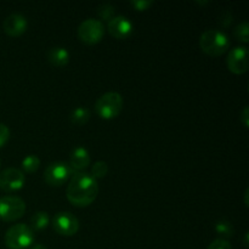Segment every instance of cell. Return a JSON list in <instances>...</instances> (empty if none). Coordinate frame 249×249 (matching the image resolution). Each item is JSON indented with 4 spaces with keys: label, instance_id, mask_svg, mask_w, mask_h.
<instances>
[{
    "label": "cell",
    "instance_id": "cell-25",
    "mask_svg": "<svg viewBox=\"0 0 249 249\" xmlns=\"http://www.w3.org/2000/svg\"><path fill=\"white\" fill-rule=\"evenodd\" d=\"M240 121H241V123L243 124V126H245V128H248V125H249V108H248V106H246L245 108H243L242 113H241V117H240Z\"/></svg>",
    "mask_w": 249,
    "mask_h": 249
},
{
    "label": "cell",
    "instance_id": "cell-16",
    "mask_svg": "<svg viewBox=\"0 0 249 249\" xmlns=\"http://www.w3.org/2000/svg\"><path fill=\"white\" fill-rule=\"evenodd\" d=\"M71 122L72 124H75V125H84L89 122L90 119V111L87 108V107H77L72 111L70 116Z\"/></svg>",
    "mask_w": 249,
    "mask_h": 249
},
{
    "label": "cell",
    "instance_id": "cell-1",
    "mask_svg": "<svg viewBox=\"0 0 249 249\" xmlns=\"http://www.w3.org/2000/svg\"><path fill=\"white\" fill-rule=\"evenodd\" d=\"M99 195V184L89 173H74L68 182L66 196L68 202L74 207H88L96 199Z\"/></svg>",
    "mask_w": 249,
    "mask_h": 249
},
{
    "label": "cell",
    "instance_id": "cell-8",
    "mask_svg": "<svg viewBox=\"0 0 249 249\" xmlns=\"http://www.w3.org/2000/svg\"><path fill=\"white\" fill-rule=\"evenodd\" d=\"M53 228L58 235L74 236L79 230V220L71 212H60L53 219Z\"/></svg>",
    "mask_w": 249,
    "mask_h": 249
},
{
    "label": "cell",
    "instance_id": "cell-3",
    "mask_svg": "<svg viewBox=\"0 0 249 249\" xmlns=\"http://www.w3.org/2000/svg\"><path fill=\"white\" fill-rule=\"evenodd\" d=\"M123 97L117 91H108L101 95L95 104L97 116L106 121L117 118L123 109Z\"/></svg>",
    "mask_w": 249,
    "mask_h": 249
},
{
    "label": "cell",
    "instance_id": "cell-5",
    "mask_svg": "<svg viewBox=\"0 0 249 249\" xmlns=\"http://www.w3.org/2000/svg\"><path fill=\"white\" fill-rule=\"evenodd\" d=\"M78 38L87 45H95L100 43L105 36V26L100 19L88 18L78 27Z\"/></svg>",
    "mask_w": 249,
    "mask_h": 249
},
{
    "label": "cell",
    "instance_id": "cell-11",
    "mask_svg": "<svg viewBox=\"0 0 249 249\" xmlns=\"http://www.w3.org/2000/svg\"><path fill=\"white\" fill-rule=\"evenodd\" d=\"M109 34L118 40L129 38L133 33V23L125 16H114L107 24Z\"/></svg>",
    "mask_w": 249,
    "mask_h": 249
},
{
    "label": "cell",
    "instance_id": "cell-2",
    "mask_svg": "<svg viewBox=\"0 0 249 249\" xmlns=\"http://www.w3.org/2000/svg\"><path fill=\"white\" fill-rule=\"evenodd\" d=\"M199 48L211 57L224 55L230 48V40L224 32L219 29H208L199 38Z\"/></svg>",
    "mask_w": 249,
    "mask_h": 249
},
{
    "label": "cell",
    "instance_id": "cell-17",
    "mask_svg": "<svg viewBox=\"0 0 249 249\" xmlns=\"http://www.w3.org/2000/svg\"><path fill=\"white\" fill-rule=\"evenodd\" d=\"M215 231L220 237H224V240L232 237L233 233H235V229H233L232 224L228 220L218 221L215 225Z\"/></svg>",
    "mask_w": 249,
    "mask_h": 249
},
{
    "label": "cell",
    "instance_id": "cell-19",
    "mask_svg": "<svg viewBox=\"0 0 249 249\" xmlns=\"http://www.w3.org/2000/svg\"><path fill=\"white\" fill-rule=\"evenodd\" d=\"M108 173V164L104 160H97V162L94 163V165L91 167V177L94 178L95 180L102 179L105 178Z\"/></svg>",
    "mask_w": 249,
    "mask_h": 249
},
{
    "label": "cell",
    "instance_id": "cell-12",
    "mask_svg": "<svg viewBox=\"0 0 249 249\" xmlns=\"http://www.w3.org/2000/svg\"><path fill=\"white\" fill-rule=\"evenodd\" d=\"M2 28H4V32L7 36H12V38H17V36H21L27 31L28 21H27V18L23 15L12 14L9 15L4 19Z\"/></svg>",
    "mask_w": 249,
    "mask_h": 249
},
{
    "label": "cell",
    "instance_id": "cell-6",
    "mask_svg": "<svg viewBox=\"0 0 249 249\" xmlns=\"http://www.w3.org/2000/svg\"><path fill=\"white\" fill-rule=\"evenodd\" d=\"M26 213V203L17 196H4L0 198V219L7 223L21 219Z\"/></svg>",
    "mask_w": 249,
    "mask_h": 249
},
{
    "label": "cell",
    "instance_id": "cell-9",
    "mask_svg": "<svg viewBox=\"0 0 249 249\" xmlns=\"http://www.w3.org/2000/svg\"><path fill=\"white\" fill-rule=\"evenodd\" d=\"M26 175L17 168H6L0 172V189L6 192L18 191L23 187Z\"/></svg>",
    "mask_w": 249,
    "mask_h": 249
},
{
    "label": "cell",
    "instance_id": "cell-13",
    "mask_svg": "<svg viewBox=\"0 0 249 249\" xmlns=\"http://www.w3.org/2000/svg\"><path fill=\"white\" fill-rule=\"evenodd\" d=\"M90 162H91L90 153L88 152L87 148L79 146V147H75L74 150L72 151V153H71L68 165H70L73 174H74V173H79L83 172L84 169H87L90 165Z\"/></svg>",
    "mask_w": 249,
    "mask_h": 249
},
{
    "label": "cell",
    "instance_id": "cell-15",
    "mask_svg": "<svg viewBox=\"0 0 249 249\" xmlns=\"http://www.w3.org/2000/svg\"><path fill=\"white\" fill-rule=\"evenodd\" d=\"M50 224V218L46 212H36L31 218V229L32 230L41 231L46 229Z\"/></svg>",
    "mask_w": 249,
    "mask_h": 249
},
{
    "label": "cell",
    "instance_id": "cell-20",
    "mask_svg": "<svg viewBox=\"0 0 249 249\" xmlns=\"http://www.w3.org/2000/svg\"><path fill=\"white\" fill-rule=\"evenodd\" d=\"M233 34H235L236 39L240 41H242V43H248L249 41V24L248 22H242V23L238 24L237 27H236L235 32H233Z\"/></svg>",
    "mask_w": 249,
    "mask_h": 249
},
{
    "label": "cell",
    "instance_id": "cell-28",
    "mask_svg": "<svg viewBox=\"0 0 249 249\" xmlns=\"http://www.w3.org/2000/svg\"><path fill=\"white\" fill-rule=\"evenodd\" d=\"M245 246H246V247H247V246H248V232L246 233V238H245Z\"/></svg>",
    "mask_w": 249,
    "mask_h": 249
},
{
    "label": "cell",
    "instance_id": "cell-23",
    "mask_svg": "<svg viewBox=\"0 0 249 249\" xmlns=\"http://www.w3.org/2000/svg\"><path fill=\"white\" fill-rule=\"evenodd\" d=\"M10 139V129L4 123H0V148L4 147Z\"/></svg>",
    "mask_w": 249,
    "mask_h": 249
},
{
    "label": "cell",
    "instance_id": "cell-18",
    "mask_svg": "<svg viewBox=\"0 0 249 249\" xmlns=\"http://www.w3.org/2000/svg\"><path fill=\"white\" fill-rule=\"evenodd\" d=\"M22 169L26 173H34L40 167V160L38 156L29 155L22 160Z\"/></svg>",
    "mask_w": 249,
    "mask_h": 249
},
{
    "label": "cell",
    "instance_id": "cell-26",
    "mask_svg": "<svg viewBox=\"0 0 249 249\" xmlns=\"http://www.w3.org/2000/svg\"><path fill=\"white\" fill-rule=\"evenodd\" d=\"M31 249H48V248H46L45 246H43V245H33V246H32Z\"/></svg>",
    "mask_w": 249,
    "mask_h": 249
},
{
    "label": "cell",
    "instance_id": "cell-24",
    "mask_svg": "<svg viewBox=\"0 0 249 249\" xmlns=\"http://www.w3.org/2000/svg\"><path fill=\"white\" fill-rule=\"evenodd\" d=\"M130 4L131 6L135 7V10H138V11H145V10H147L148 7L152 6L153 1H147V0H136V1H131Z\"/></svg>",
    "mask_w": 249,
    "mask_h": 249
},
{
    "label": "cell",
    "instance_id": "cell-10",
    "mask_svg": "<svg viewBox=\"0 0 249 249\" xmlns=\"http://www.w3.org/2000/svg\"><path fill=\"white\" fill-rule=\"evenodd\" d=\"M226 65L233 74H245L248 71V49L237 46L229 53Z\"/></svg>",
    "mask_w": 249,
    "mask_h": 249
},
{
    "label": "cell",
    "instance_id": "cell-22",
    "mask_svg": "<svg viewBox=\"0 0 249 249\" xmlns=\"http://www.w3.org/2000/svg\"><path fill=\"white\" fill-rule=\"evenodd\" d=\"M207 249H232V246L229 242L228 240H224V238H216L214 240L211 245L208 246Z\"/></svg>",
    "mask_w": 249,
    "mask_h": 249
},
{
    "label": "cell",
    "instance_id": "cell-27",
    "mask_svg": "<svg viewBox=\"0 0 249 249\" xmlns=\"http://www.w3.org/2000/svg\"><path fill=\"white\" fill-rule=\"evenodd\" d=\"M248 192H249V190L247 189V190H246V192H245V204H246V207H248Z\"/></svg>",
    "mask_w": 249,
    "mask_h": 249
},
{
    "label": "cell",
    "instance_id": "cell-21",
    "mask_svg": "<svg viewBox=\"0 0 249 249\" xmlns=\"http://www.w3.org/2000/svg\"><path fill=\"white\" fill-rule=\"evenodd\" d=\"M114 11H116V10H114V6H112V5L109 4H102L101 6L97 9V14H99L100 18H101L102 21H111L114 17Z\"/></svg>",
    "mask_w": 249,
    "mask_h": 249
},
{
    "label": "cell",
    "instance_id": "cell-14",
    "mask_svg": "<svg viewBox=\"0 0 249 249\" xmlns=\"http://www.w3.org/2000/svg\"><path fill=\"white\" fill-rule=\"evenodd\" d=\"M70 53L67 49L61 48V46H56V48H51L48 51V61L55 67H65L70 62Z\"/></svg>",
    "mask_w": 249,
    "mask_h": 249
},
{
    "label": "cell",
    "instance_id": "cell-7",
    "mask_svg": "<svg viewBox=\"0 0 249 249\" xmlns=\"http://www.w3.org/2000/svg\"><path fill=\"white\" fill-rule=\"evenodd\" d=\"M72 175L73 172L68 163L53 162L46 167L45 172H44V180L50 186L60 187L66 184Z\"/></svg>",
    "mask_w": 249,
    "mask_h": 249
},
{
    "label": "cell",
    "instance_id": "cell-4",
    "mask_svg": "<svg viewBox=\"0 0 249 249\" xmlns=\"http://www.w3.org/2000/svg\"><path fill=\"white\" fill-rule=\"evenodd\" d=\"M33 242L34 231L26 224H15L5 233V245L10 249H26Z\"/></svg>",
    "mask_w": 249,
    "mask_h": 249
}]
</instances>
